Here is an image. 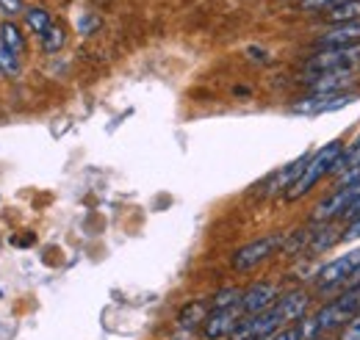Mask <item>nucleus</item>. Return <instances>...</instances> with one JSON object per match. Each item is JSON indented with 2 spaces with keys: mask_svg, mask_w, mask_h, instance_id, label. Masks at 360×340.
I'll return each mask as SVG.
<instances>
[{
  "mask_svg": "<svg viewBox=\"0 0 360 340\" xmlns=\"http://www.w3.org/2000/svg\"><path fill=\"white\" fill-rule=\"evenodd\" d=\"M341 152H344V144H341V141H330V144H324L321 150H316L314 155H311V161H308V166H305V171L300 174V180L283 194L285 202H297V200H302L324 174H333V171H335V164H338V158H341Z\"/></svg>",
  "mask_w": 360,
  "mask_h": 340,
  "instance_id": "obj_1",
  "label": "nucleus"
},
{
  "mask_svg": "<svg viewBox=\"0 0 360 340\" xmlns=\"http://www.w3.org/2000/svg\"><path fill=\"white\" fill-rule=\"evenodd\" d=\"M358 313H360V285H352V288H347L341 296L333 299L330 304H324L316 313V324H319V329L324 335V332H330V329H335L341 324H349L352 315H358Z\"/></svg>",
  "mask_w": 360,
  "mask_h": 340,
  "instance_id": "obj_2",
  "label": "nucleus"
},
{
  "mask_svg": "<svg viewBox=\"0 0 360 340\" xmlns=\"http://www.w3.org/2000/svg\"><path fill=\"white\" fill-rule=\"evenodd\" d=\"M360 94L358 91H311L308 97L297 100L291 105V114H300V117H321V114H333V111H341L352 103H358Z\"/></svg>",
  "mask_w": 360,
  "mask_h": 340,
  "instance_id": "obj_3",
  "label": "nucleus"
},
{
  "mask_svg": "<svg viewBox=\"0 0 360 340\" xmlns=\"http://www.w3.org/2000/svg\"><path fill=\"white\" fill-rule=\"evenodd\" d=\"M285 244V235L283 233H271V235H264L247 247H241L236 255H233V268L236 271H252L258 268L261 263H266L274 252H280Z\"/></svg>",
  "mask_w": 360,
  "mask_h": 340,
  "instance_id": "obj_4",
  "label": "nucleus"
},
{
  "mask_svg": "<svg viewBox=\"0 0 360 340\" xmlns=\"http://www.w3.org/2000/svg\"><path fill=\"white\" fill-rule=\"evenodd\" d=\"M347 67H360V44H352V47H327V50L314 53L305 61V70L311 75L330 72V70H347Z\"/></svg>",
  "mask_w": 360,
  "mask_h": 340,
  "instance_id": "obj_5",
  "label": "nucleus"
},
{
  "mask_svg": "<svg viewBox=\"0 0 360 340\" xmlns=\"http://www.w3.org/2000/svg\"><path fill=\"white\" fill-rule=\"evenodd\" d=\"M358 268H360V247L352 249V252H347V255L330 260V263H324V266L319 268V274H316V288H319V291L338 288V285H344Z\"/></svg>",
  "mask_w": 360,
  "mask_h": 340,
  "instance_id": "obj_6",
  "label": "nucleus"
},
{
  "mask_svg": "<svg viewBox=\"0 0 360 340\" xmlns=\"http://www.w3.org/2000/svg\"><path fill=\"white\" fill-rule=\"evenodd\" d=\"M358 197H360V180L347 183V185H338V191H335L333 197H327V200L314 211V221L321 224V221H330V218L344 216V211H347Z\"/></svg>",
  "mask_w": 360,
  "mask_h": 340,
  "instance_id": "obj_7",
  "label": "nucleus"
},
{
  "mask_svg": "<svg viewBox=\"0 0 360 340\" xmlns=\"http://www.w3.org/2000/svg\"><path fill=\"white\" fill-rule=\"evenodd\" d=\"M241 318H244L241 307L211 310V313H208V318H205V324H202L200 329H202L205 340H222V338H230V335H233V329L238 327V321H241Z\"/></svg>",
  "mask_w": 360,
  "mask_h": 340,
  "instance_id": "obj_8",
  "label": "nucleus"
},
{
  "mask_svg": "<svg viewBox=\"0 0 360 340\" xmlns=\"http://www.w3.org/2000/svg\"><path fill=\"white\" fill-rule=\"evenodd\" d=\"M280 299V288L271 285V282H255L244 291L241 296V313L244 315H258V313H266L269 307L277 304Z\"/></svg>",
  "mask_w": 360,
  "mask_h": 340,
  "instance_id": "obj_9",
  "label": "nucleus"
},
{
  "mask_svg": "<svg viewBox=\"0 0 360 340\" xmlns=\"http://www.w3.org/2000/svg\"><path fill=\"white\" fill-rule=\"evenodd\" d=\"M360 81V67H347V70H330L308 78L311 91H349V86Z\"/></svg>",
  "mask_w": 360,
  "mask_h": 340,
  "instance_id": "obj_10",
  "label": "nucleus"
},
{
  "mask_svg": "<svg viewBox=\"0 0 360 340\" xmlns=\"http://www.w3.org/2000/svg\"><path fill=\"white\" fill-rule=\"evenodd\" d=\"M352 44H360V20L330 25V28L316 39V47H319V50H327V47H352Z\"/></svg>",
  "mask_w": 360,
  "mask_h": 340,
  "instance_id": "obj_11",
  "label": "nucleus"
},
{
  "mask_svg": "<svg viewBox=\"0 0 360 340\" xmlns=\"http://www.w3.org/2000/svg\"><path fill=\"white\" fill-rule=\"evenodd\" d=\"M308 304H311V296H308L305 291H291V294L277 299L274 310L280 313V321H283V327H285V324H297L300 318H305Z\"/></svg>",
  "mask_w": 360,
  "mask_h": 340,
  "instance_id": "obj_12",
  "label": "nucleus"
},
{
  "mask_svg": "<svg viewBox=\"0 0 360 340\" xmlns=\"http://www.w3.org/2000/svg\"><path fill=\"white\" fill-rule=\"evenodd\" d=\"M208 313H211V299H194V301H188L178 313V327H183V329H197V327L205 324Z\"/></svg>",
  "mask_w": 360,
  "mask_h": 340,
  "instance_id": "obj_13",
  "label": "nucleus"
},
{
  "mask_svg": "<svg viewBox=\"0 0 360 340\" xmlns=\"http://www.w3.org/2000/svg\"><path fill=\"white\" fill-rule=\"evenodd\" d=\"M25 25H28L34 34L45 37L47 31H50V25H53V20H50V14H47L45 8L31 6V8H25Z\"/></svg>",
  "mask_w": 360,
  "mask_h": 340,
  "instance_id": "obj_14",
  "label": "nucleus"
},
{
  "mask_svg": "<svg viewBox=\"0 0 360 340\" xmlns=\"http://www.w3.org/2000/svg\"><path fill=\"white\" fill-rule=\"evenodd\" d=\"M324 20H327V22H333V25L360 20V0H349V3H344V6H338V8H333V11H327V14H324Z\"/></svg>",
  "mask_w": 360,
  "mask_h": 340,
  "instance_id": "obj_15",
  "label": "nucleus"
},
{
  "mask_svg": "<svg viewBox=\"0 0 360 340\" xmlns=\"http://www.w3.org/2000/svg\"><path fill=\"white\" fill-rule=\"evenodd\" d=\"M241 288H222L211 296V310H227V307H241Z\"/></svg>",
  "mask_w": 360,
  "mask_h": 340,
  "instance_id": "obj_16",
  "label": "nucleus"
},
{
  "mask_svg": "<svg viewBox=\"0 0 360 340\" xmlns=\"http://www.w3.org/2000/svg\"><path fill=\"white\" fill-rule=\"evenodd\" d=\"M0 42L6 44L8 50H14L17 55L25 50V39H22L20 28H17V25H11V22H3V25H0Z\"/></svg>",
  "mask_w": 360,
  "mask_h": 340,
  "instance_id": "obj_17",
  "label": "nucleus"
},
{
  "mask_svg": "<svg viewBox=\"0 0 360 340\" xmlns=\"http://www.w3.org/2000/svg\"><path fill=\"white\" fill-rule=\"evenodd\" d=\"M358 164H360V136L349 144V147H344V152H341V158H338V164H335V171H333V174L352 169V166H358Z\"/></svg>",
  "mask_w": 360,
  "mask_h": 340,
  "instance_id": "obj_18",
  "label": "nucleus"
},
{
  "mask_svg": "<svg viewBox=\"0 0 360 340\" xmlns=\"http://www.w3.org/2000/svg\"><path fill=\"white\" fill-rule=\"evenodd\" d=\"M0 75H8V78H17V75H20L17 53H14V50H8L3 42H0Z\"/></svg>",
  "mask_w": 360,
  "mask_h": 340,
  "instance_id": "obj_19",
  "label": "nucleus"
},
{
  "mask_svg": "<svg viewBox=\"0 0 360 340\" xmlns=\"http://www.w3.org/2000/svg\"><path fill=\"white\" fill-rule=\"evenodd\" d=\"M61 44H64V28H61V25H50V31L42 37V47H45V53H56V50H61Z\"/></svg>",
  "mask_w": 360,
  "mask_h": 340,
  "instance_id": "obj_20",
  "label": "nucleus"
},
{
  "mask_svg": "<svg viewBox=\"0 0 360 340\" xmlns=\"http://www.w3.org/2000/svg\"><path fill=\"white\" fill-rule=\"evenodd\" d=\"M344 3H349V0H302V8L305 11H333V8H338V6H344Z\"/></svg>",
  "mask_w": 360,
  "mask_h": 340,
  "instance_id": "obj_21",
  "label": "nucleus"
},
{
  "mask_svg": "<svg viewBox=\"0 0 360 340\" xmlns=\"http://www.w3.org/2000/svg\"><path fill=\"white\" fill-rule=\"evenodd\" d=\"M271 340H302V332H300V324H285L274 332Z\"/></svg>",
  "mask_w": 360,
  "mask_h": 340,
  "instance_id": "obj_22",
  "label": "nucleus"
},
{
  "mask_svg": "<svg viewBox=\"0 0 360 340\" xmlns=\"http://www.w3.org/2000/svg\"><path fill=\"white\" fill-rule=\"evenodd\" d=\"M341 340H360V313H358V315H352V321L344 327Z\"/></svg>",
  "mask_w": 360,
  "mask_h": 340,
  "instance_id": "obj_23",
  "label": "nucleus"
},
{
  "mask_svg": "<svg viewBox=\"0 0 360 340\" xmlns=\"http://www.w3.org/2000/svg\"><path fill=\"white\" fill-rule=\"evenodd\" d=\"M358 238H360V218H355V221L349 224V230H344V233H341V241H347V244H349V241H358Z\"/></svg>",
  "mask_w": 360,
  "mask_h": 340,
  "instance_id": "obj_24",
  "label": "nucleus"
},
{
  "mask_svg": "<svg viewBox=\"0 0 360 340\" xmlns=\"http://www.w3.org/2000/svg\"><path fill=\"white\" fill-rule=\"evenodd\" d=\"M0 11H6V14H20V11H22V0H0Z\"/></svg>",
  "mask_w": 360,
  "mask_h": 340,
  "instance_id": "obj_25",
  "label": "nucleus"
},
{
  "mask_svg": "<svg viewBox=\"0 0 360 340\" xmlns=\"http://www.w3.org/2000/svg\"><path fill=\"white\" fill-rule=\"evenodd\" d=\"M355 180H360V164H358V166H352V169L341 171L338 185H347V183H355Z\"/></svg>",
  "mask_w": 360,
  "mask_h": 340,
  "instance_id": "obj_26",
  "label": "nucleus"
},
{
  "mask_svg": "<svg viewBox=\"0 0 360 340\" xmlns=\"http://www.w3.org/2000/svg\"><path fill=\"white\" fill-rule=\"evenodd\" d=\"M341 218H349V221L360 218V197L352 202V205H349V208H347V211H344V216H341Z\"/></svg>",
  "mask_w": 360,
  "mask_h": 340,
  "instance_id": "obj_27",
  "label": "nucleus"
},
{
  "mask_svg": "<svg viewBox=\"0 0 360 340\" xmlns=\"http://www.w3.org/2000/svg\"><path fill=\"white\" fill-rule=\"evenodd\" d=\"M271 338H274V335H266V338H258V340H271Z\"/></svg>",
  "mask_w": 360,
  "mask_h": 340,
  "instance_id": "obj_28",
  "label": "nucleus"
},
{
  "mask_svg": "<svg viewBox=\"0 0 360 340\" xmlns=\"http://www.w3.org/2000/svg\"><path fill=\"white\" fill-rule=\"evenodd\" d=\"M316 340H327V338H324V335H319V338H316Z\"/></svg>",
  "mask_w": 360,
  "mask_h": 340,
  "instance_id": "obj_29",
  "label": "nucleus"
}]
</instances>
